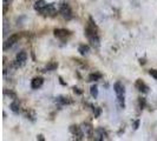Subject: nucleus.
Segmentation results:
<instances>
[{
	"label": "nucleus",
	"mask_w": 157,
	"mask_h": 141,
	"mask_svg": "<svg viewBox=\"0 0 157 141\" xmlns=\"http://www.w3.org/2000/svg\"><path fill=\"white\" fill-rule=\"evenodd\" d=\"M113 89H115V93L117 95L118 98V101H119V105H121V107H123L124 108V106H125V103H124V94H125V88L123 86V84L122 82H115V85H113Z\"/></svg>",
	"instance_id": "1"
},
{
	"label": "nucleus",
	"mask_w": 157,
	"mask_h": 141,
	"mask_svg": "<svg viewBox=\"0 0 157 141\" xmlns=\"http://www.w3.org/2000/svg\"><path fill=\"white\" fill-rule=\"evenodd\" d=\"M59 12H60V14L63 16V18L67 19V20L72 18V11H71L70 6H69L67 4H62L60 7H59Z\"/></svg>",
	"instance_id": "2"
},
{
	"label": "nucleus",
	"mask_w": 157,
	"mask_h": 141,
	"mask_svg": "<svg viewBox=\"0 0 157 141\" xmlns=\"http://www.w3.org/2000/svg\"><path fill=\"white\" fill-rule=\"evenodd\" d=\"M40 13L44 14V16H55L57 13V9L55 8L53 4H47L46 6L40 11Z\"/></svg>",
	"instance_id": "3"
},
{
	"label": "nucleus",
	"mask_w": 157,
	"mask_h": 141,
	"mask_svg": "<svg viewBox=\"0 0 157 141\" xmlns=\"http://www.w3.org/2000/svg\"><path fill=\"white\" fill-rule=\"evenodd\" d=\"M18 40H19V34H12V35H10V38L6 40V42L4 45V49H7L8 47L13 46Z\"/></svg>",
	"instance_id": "4"
},
{
	"label": "nucleus",
	"mask_w": 157,
	"mask_h": 141,
	"mask_svg": "<svg viewBox=\"0 0 157 141\" xmlns=\"http://www.w3.org/2000/svg\"><path fill=\"white\" fill-rule=\"evenodd\" d=\"M27 60V54H26V52H19L18 55H17L16 58V61H17V65H19V66H21L23 63H25V61Z\"/></svg>",
	"instance_id": "5"
},
{
	"label": "nucleus",
	"mask_w": 157,
	"mask_h": 141,
	"mask_svg": "<svg viewBox=\"0 0 157 141\" xmlns=\"http://www.w3.org/2000/svg\"><path fill=\"white\" fill-rule=\"evenodd\" d=\"M43 84H44V79L43 78H40V77L39 78H34L31 82V87L33 89H38L43 86Z\"/></svg>",
	"instance_id": "6"
},
{
	"label": "nucleus",
	"mask_w": 157,
	"mask_h": 141,
	"mask_svg": "<svg viewBox=\"0 0 157 141\" xmlns=\"http://www.w3.org/2000/svg\"><path fill=\"white\" fill-rule=\"evenodd\" d=\"M136 87H137L138 91H141L143 93H148V92H149V87L147 86L142 80H137V81H136Z\"/></svg>",
	"instance_id": "7"
},
{
	"label": "nucleus",
	"mask_w": 157,
	"mask_h": 141,
	"mask_svg": "<svg viewBox=\"0 0 157 141\" xmlns=\"http://www.w3.org/2000/svg\"><path fill=\"white\" fill-rule=\"evenodd\" d=\"M55 35L58 37V38H65L67 35H70V32L67 30H63V28H58V30H55Z\"/></svg>",
	"instance_id": "8"
},
{
	"label": "nucleus",
	"mask_w": 157,
	"mask_h": 141,
	"mask_svg": "<svg viewBox=\"0 0 157 141\" xmlns=\"http://www.w3.org/2000/svg\"><path fill=\"white\" fill-rule=\"evenodd\" d=\"M46 5H47V4L45 2V0H38V1L34 4V8H36L38 12H40V11L45 7Z\"/></svg>",
	"instance_id": "9"
},
{
	"label": "nucleus",
	"mask_w": 157,
	"mask_h": 141,
	"mask_svg": "<svg viewBox=\"0 0 157 141\" xmlns=\"http://www.w3.org/2000/svg\"><path fill=\"white\" fill-rule=\"evenodd\" d=\"M10 108H11V110L13 112V113H19V102L17 101V100H14V101L11 102V105H10Z\"/></svg>",
	"instance_id": "10"
},
{
	"label": "nucleus",
	"mask_w": 157,
	"mask_h": 141,
	"mask_svg": "<svg viewBox=\"0 0 157 141\" xmlns=\"http://www.w3.org/2000/svg\"><path fill=\"white\" fill-rule=\"evenodd\" d=\"M89 51H90V47L87 46V45H80V46L78 47V52L82 55L87 54V53H89Z\"/></svg>",
	"instance_id": "11"
},
{
	"label": "nucleus",
	"mask_w": 157,
	"mask_h": 141,
	"mask_svg": "<svg viewBox=\"0 0 157 141\" xmlns=\"http://www.w3.org/2000/svg\"><path fill=\"white\" fill-rule=\"evenodd\" d=\"M101 78H102V74H99V73H91L89 75V80L90 81H97V80H99Z\"/></svg>",
	"instance_id": "12"
},
{
	"label": "nucleus",
	"mask_w": 157,
	"mask_h": 141,
	"mask_svg": "<svg viewBox=\"0 0 157 141\" xmlns=\"http://www.w3.org/2000/svg\"><path fill=\"white\" fill-rule=\"evenodd\" d=\"M84 131L86 132V134L89 136H92V133H94V128H92V126L86 124V125H84Z\"/></svg>",
	"instance_id": "13"
},
{
	"label": "nucleus",
	"mask_w": 157,
	"mask_h": 141,
	"mask_svg": "<svg viewBox=\"0 0 157 141\" xmlns=\"http://www.w3.org/2000/svg\"><path fill=\"white\" fill-rule=\"evenodd\" d=\"M90 93H91V95L94 96V99L98 96V87H97V85L91 86V88H90Z\"/></svg>",
	"instance_id": "14"
},
{
	"label": "nucleus",
	"mask_w": 157,
	"mask_h": 141,
	"mask_svg": "<svg viewBox=\"0 0 157 141\" xmlns=\"http://www.w3.org/2000/svg\"><path fill=\"white\" fill-rule=\"evenodd\" d=\"M57 67H58V63H48V65L46 66V70H55Z\"/></svg>",
	"instance_id": "15"
},
{
	"label": "nucleus",
	"mask_w": 157,
	"mask_h": 141,
	"mask_svg": "<svg viewBox=\"0 0 157 141\" xmlns=\"http://www.w3.org/2000/svg\"><path fill=\"white\" fill-rule=\"evenodd\" d=\"M149 74L152 77V78L155 79V80H157V70H150Z\"/></svg>",
	"instance_id": "16"
},
{
	"label": "nucleus",
	"mask_w": 157,
	"mask_h": 141,
	"mask_svg": "<svg viewBox=\"0 0 157 141\" xmlns=\"http://www.w3.org/2000/svg\"><path fill=\"white\" fill-rule=\"evenodd\" d=\"M94 117H99V114H101V108H98V107L94 108Z\"/></svg>",
	"instance_id": "17"
},
{
	"label": "nucleus",
	"mask_w": 157,
	"mask_h": 141,
	"mask_svg": "<svg viewBox=\"0 0 157 141\" xmlns=\"http://www.w3.org/2000/svg\"><path fill=\"white\" fill-rule=\"evenodd\" d=\"M73 91H75V93H78V94H82V91H79L78 88H76V87H75V88H73Z\"/></svg>",
	"instance_id": "18"
},
{
	"label": "nucleus",
	"mask_w": 157,
	"mask_h": 141,
	"mask_svg": "<svg viewBox=\"0 0 157 141\" xmlns=\"http://www.w3.org/2000/svg\"><path fill=\"white\" fill-rule=\"evenodd\" d=\"M37 139H39L40 141H44V138H43V135H38V138Z\"/></svg>",
	"instance_id": "19"
},
{
	"label": "nucleus",
	"mask_w": 157,
	"mask_h": 141,
	"mask_svg": "<svg viewBox=\"0 0 157 141\" xmlns=\"http://www.w3.org/2000/svg\"><path fill=\"white\" fill-rule=\"evenodd\" d=\"M138 125H140V121H136V124H135V128H138Z\"/></svg>",
	"instance_id": "20"
}]
</instances>
